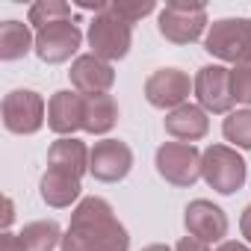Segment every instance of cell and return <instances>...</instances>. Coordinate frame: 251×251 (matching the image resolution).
Listing matches in <instances>:
<instances>
[{
	"label": "cell",
	"instance_id": "6da1fadb",
	"mask_svg": "<svg viewBox=\"0 0 251 251\" xmlns=\"http://www.w3.org/2000/svg\"><path fill=\"white\" fill-rule=\"evenodd\" d=\"M59 248L62 251H127L130 236H127V227L115 219L106 198L89 195L71 213V225Z\"/></svg>",
	"mask_w": 251,
	"mask_h": 251
},
{
	"label": "cell",
	"instance_id": "7a4b0ae2",
	"mask_svg": "<svg viewBox=\"0 0 251 251\" xmlns=\"http://www.w3.org/2000/svg\"><path fill=\"white\" fill-rule=\"evenodd\" d=\"M204 50L222 62L248 65L251 62V21L248 18H219L210 24Z\"/></svg>",
	"mask_w": 251,
	"mask_h": 251
},
{
	"label": "cell",
	"instance_id": "3957f363",
	"mask_svg": "<svg viewBox=\"0 0 251 251\" xmlns=\"http://www.w3.org/2000/svg\"><path fill=\"white\" fill-rule=\"evenodd\" d=\"M204 27H207V9L204 3H195V0H172V3H166L157 21L160 36L172 45L198 42L204 36Z\"/></svg>",
	"mask_w": 251,
	"mask_h": 251
},
{
	"label": "cell",
	"instance_id": "277c9868",
	"mask_svg": "<svg viewBox=\"0 0 251 251\" xmlns=\"http://www.w3.org/2000/svg\"><path fill=\"white\" fill-rule=\"evenodd\" d=\"M201 177L219 195H233L245 186V160L227 145H210L201 154Z\"/></svg>",
	"mask_w": 251,
	"mask_h": 251
},
{
	"label": "cell",
	"instance_id": "5b68a950",
	"mask_svg": "<svg viewBox=\"0 0 251 251\" xmlns=\"http://www.w3.org/2000/svg\"><path fill=\"white\" fill-rule=\"evenodd\" d=\"M89 45H92V53L103 62L124 59L130 53V45H133V30L127 21L115 18L106 9V12L95 15V21L89 24Z\"/></svg>",
	"mask_w": 251,
	"mask_h": 251
},
{
	"label": "cell",
	"instance_id": "8992f818",
	"mask_svg": "<svg viewBox=\"0 0 251 251\" xmlns=\"http://www.w3.org/2000/svg\"><path fill=\"white\" fill-rule=\"evenodd\" d=\"M154 166L166 183L186 189L201 177V151L195 145H186V142H166L157 148Z\"/></svg>",
	"mask_w": 251,
	"mask_h": 251
},
{
	"label": "cell",
	"instance_id": "52a82bcc",
	"mask_svg": "<svg viewBox=\"0 0 251 251\" xmlns=\"http://www.w3.org/2000/svg\"><path fill=\"white\" fill-rule=\"evenodd\" d=\"M3 127L9 133H18V136H30V133H39L42 124H45V100L39 92L33 89H15L3 98Z\"/></svg>",
	"mask_w": 251,
	"mask_h": 251
},
{
	"label": "cell",
	"instance_id": "ba28073f",
	"mask_svg": "<svg viewBox=\"0 0 251 251\" xmlns=\"http://www.w3.org/2000/svg\"><path fill=\"white\" fill-rule=\"evenodd\" d=\"M83 45V33L80 27L65 18V21H53L42 30H36V56L48 65H59L65 59H71L77 53V48Z\"/></svg>",
	"mask_w": 251,
	"mask_h": 251
},
{
	"label": "cell",
	"instance_id": "9c48e42d",
	"mask_svg": "<svg viewBox=\"0 0 251 251\" xmlns=\"http://www.w3.org/2000/svg\"><path fill=\"white\" fill-rule=\"evenodd\" d=\"M133 169V151L121 139H100L89 154V175L100 183H118Z\"/></svg>",
	"mask_w": 251,
	"mask_h": 251
},
{
	"label": "cell",
	"instance_id": "30bf717a",
	"mask_svg": "<svg viewBox=\"0 0 251 251\" xmlns=\"http://www.w3.org/2000/svg\"><path fill=\"white\" fill-rule=\"evenodd\" d=\"M195 89V80H189L186 71L180 68H157L145 80V100L157 109H177L186 103L189 92Z\"/></svg>",
	"mask_w": 251,
	"mask_h": 251
},
{
	"label": "cell",
	"instance_id": "8fae6325",
	"mask_svg": "<svg viewBox=\"0 0 251 251\" xmlns=\"http://www.w3.org/2000/svg\"><path fill=\"white\" fill-rule=\"evenodd\" d=\"M195 98L198 106L204 112H230V106L236 103L230 95V68L225 65H204L195 74Z\"/></svg>",
	"mask_w": 251,
	"mask_h": 251
},
{
	"label": "cell",
	"instance_id": "7c38bea8",
	"mask_svg": "<svg viewBox=\"0 0 251 251\" xmlns=\"http://www.w3.org/2000/svg\"><path fill=\"white\" fill-rule=\"evenodd\" d=\"M183 225H186V233L201 239V242H225L227 236V216L222 207H216L213 201L207 198H195L186 204L183 210Z\"/></svg>",
	"mask_w": 251,
	"mask_h": 251
},
{
	"label": "cell",
	"instance_id": "4fadbf2b",
	"mask_svg": "<svg viewBox=\"0 0 251 251\" xmlns=\"http://www.w3.org/2000/svg\"><path fill=\"white\" fill-rule=\"evenodd\" d=\"M86 121V95L80 92H56L48 103V127L59 136H71L77 130H83Z\"/></svg>",
	"mask_w": 251,
	"mask_h": 251
},
{
	"label": "cell",
	"instance_id": "5bb4252c",
	"mask_svg": "<svg viewBox=\"0 0 251 251\" xmlns=\"http://www.w3.org/2000/svg\"><path fill=\"white\" fill-rule=\"evenodd\" d=\"M71 86L80 92V95H100V92H109L112 83H115V68L103 59H98L95 53H83L74 59L71 71Z\"/></svg>",
	"mask_w": 251,
	"mask_h": 251
},
{
	"label": "cell",
	"instance_id": "9a60e30c",
	"mask_svg": "<svg viewBox=\"0 0 251 251\" xmlns=\"http://www.w3.org/2000/svg\"><path fill=\"white\" fill-rule=\"evenodd\" d=\"M89 154H92V151H89L80 139H74V136H59V139L48 148V169L80 180V177L89 172Z\"/></svg>",
	"mask_w": 251,
	"mask_h": 251
},
{
	"label": "cell",
	"instance_id": "2e32d148",
	"mask_svg": "<svg viewBox=\"0 0 251 251\" xmlns=\"http://www.w3.org/2000/svg\"><path fill=\"white\" fill-rule=\"evenodd\" d=\"M163 124H166V133L169 136H175V139H180L186 145L204 139L207 130H210V118H207V112L198 103H183V106L172 109Z\"/></svg>",
	"mask_w": 251,
	"mask_h": 251
},
{
	"label": "cell",
	"instance_id": "e0dca14e",
	"mask_svg": "<svg viewBox=\"0 0 251 251\" xmlns=\"http://www.w3.org/2000/svg\"><path fill=\"white\" fill-rule=\"evenodd\" d=\"M118 121V103L112 100V95L100 92V95H86V121H83V130L103 136L115 127Z\"/></svg>",
	"mask_w": 251,
	"mask_h": 251
},
{
	"label": "cell",
	"instance_id": "ac0fdd59",
	"mask_svg": "<svg viewBox=\"0 0 251 251\" xmlns=\"http://www.w3.org/2000/svg\"><path fill=\"white\" fill-rule=\"evenodd\" d=\"M80 180L77 177H68V175H59V172H45V177H42V183H39V192H42V201L48 204V207H56V210H62V207H71L77 198H80Z\"/></svg>",
	"mask_w": 251,
	"mask_h": 251
},
{
	"label": "cell",
	"instance_id": "d6986e66",
	"mask_svg": "<svg viewBox=\"0 0 251 251\" xmlns=\"http://www.w3.org/2000/svg\"><path fill=\"white\" fill-rule=\"evenodd\" d=\"M36 48V36L24 21H3L0 24V59H21Z\"/></svg>",
	"mask_w": 251,
	"mask_h": 251
},
{
	"label": "cell",
	"instance_id": "ffe728a7",
	"mask_svg": "<svg viewBox=\"0 0 251 251\" xmlns=\"http://www.w3.org/2000/svg\"><path fill=\"white\" fill-rule=\"evenodd\" d=\"M24 242V251H53L62 242V230L53 219H39L24 225V230L18 233Z\"/></svg>",
	"mask_w": 251,
	"mask_h": 251
},
{
	"label": "cell",
	"instance_id": "44dd1931",
	"mask_svg": "<svg viewBox=\"0 0 251 251\" xmlns=\"http://www.w3.org/2000/svg\"><path fill=\"white\" fill-rule=\"evenodd\" d=\"M222 133L227 142L251 151V109H236V112H227L225 124H222Z\"/></svg>",
	"mask_w": 251,
	"mask_h": 251
},
{
	"label": "cell",
	"instance_id": "7402d4cb",
	"mask_svg": "<svg viewBox=\"0 0 251 251\" xmlns=\"http://www.w3.org/2000/svg\"><path fill=\"white\" fill-rule=\"evenodd\" d=\"M68 15H71V6L62 3V0H39V3L30 6V24L36 30H42L53 21H65Z\"/></svg>",
	"mask_w": 251,
	"mask_h": 251
},
{
	"label": "cell",
	"instance_id": "603a6c76",
	"mask_svg": "<svg viewBox=\"0 0 251 251\" xmlns=\"http://www.w3.org/2000/svg\"><path fill=\"white\" fill-rule=\"evenodd\" d=\"M115 18H121V21H127V24H136V21H142L145 15H151L154 9H157V3L154 0H118V3H109L106 6Z\"/></svg>",
	"mask_w": 251,
	"mask_h": 251
},
{
	"label": "cell",
	"instance_id": "cb8c5ba5",
	"mask_svg": "<svg viewBox=\"0 0 251 251\" xmlns=\"http://www.w3.org/2000/svg\"><path fill=\"white\" fill-rule=\"evenodd\" d=\"M230 95L236 103L251 106V62L230 68Z\"/></svg>",
	"mask_w": 251,
	"mask_h": 251
},
{
	"label": "cell",
	"instance_id": "d4e9b609",
	"mask_svg": "<svg viewBox=\"0 0 251 251\" xmlns=\"http://www.w3.org/2000/svg\"><path fill=\"white\" fill-rule=\"evenodd\" d=\"M0 251H24L21 236H15V233L3 230V233H0Z\"/></svg>",
	"mask_w": 251,
	"mask_h": 251
},
{
	"label": "cell",
	"instance_id": "484cf974",
	"mask_svg": "<svg viewBox=\"0 0 251 251\" xmlns=\"http://www.w3.org/2000/svg\"><path fill=\"white\" fill-rule=\"evenodd\" d=\"M175 251H210V245L201 242V239H195V236H183V239L175 245Z\"/></svg>",
	"mask_w": 251,
	"mask_h": 251
},
{
	"label": "cell",
	"instance_id": "4316f807",
	"mask_svg": "<svg viewBox=\"0 0 251 251\" xmlns=\"http://www.w3.org/2000/svg\"><path fill=\"white\" fill-rule=\"evenodd\" d=\"M239 227H242V236L251 242V204L242 210V216H239Z\"/></svg>",
	"mask_w": 251,
	"mask_h": 251
},
{
	"label": "cell",
	"instance_id": "83f0119b",
	"mask_svg": "<svg viewBox=\"0 0 251 251\" xmlns=\"http://www.w3.org/2000/svg\"><path fill=\"white\" fill-rule=\"evenodd\" d=\"M216 251H251L245 242H236V239H225V242H219V248Z\"/></svg>",
	"mask_w": 251,
	"mask_h": 251
},
{
	"label": "cell",
	"instance_id": "f1b7e54d",
	"mask_svg": "<svg viewBox=\"0 0 251 251\" xmlns=\"http://www.w3.org/2000/svg\"><path fill=\"white\" fill-rule=\"evenodd\" d=\"M15 219V210H12V198H3V227H9Z\"/></svg>",
	"mask_w": 251,
	"mask_h": 251
},
{
	"label": "cell",
	"instance_id": "f546056e",
	"mask_svg": "<svg viewBox=\"0 0 251 251\" xmlns=\"http://www.w3.org/2000/svg\"><path fill=\"white\" fill-rule=\"evenodd\" d=\"M142 251H172L169 245H163V242H154V245H145Z\"/></svg>",
	"mask_w": 251,
	"mask_h": 251
}]
</instances>
